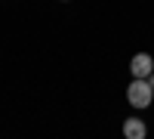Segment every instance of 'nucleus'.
<instances>
[{"mask_svg":"<svg viewBox=\"0 0 154 139\" xmlns=\"http://www.w3.org/2000/svg\"><path fill=\"white\" fill-rule=\"evenodd\" d=\"M126 102L133 108H148L154 102V87L148 84V77H133V84L126 87Z\"/></svg>","mask_w":154,"mask_h":139,"instance_id":"nucleus-1","label":"nucleus"},{"mask_svg":"<svg viewBox=\"0 0 154 139\" xmlns=\"http://www.w3.org/2000/svg\"><path fill=\"white\" fill-rule=\"evenodd\" d=\"M151 71H154V56L151 53H136L130 59V74L133 77H148Z\"/></svg>","mask_w":154,"mask_h":139,"instance_id":"nucleus-2","label":"nucleus"},{"mask_svg":"<svg viewBox=\"0 0 154 139\" xmlns=\"http://www.w3.org/2000/svg\"><path fill=\"white\" fill-rule=\"evenodd\" d=\"M123 136H126V139H145V136H148L145 121H142V118H126V121H123Z\"/></svg>","mask_w":154,"mask_h":139,"instance_id":"nucleus-3","label":"nucleus"},{"mask_svg":"<svg viewBox=\"0 0 154 139\" xmlns=\"http://www.w3.org/2000/svg\"><path fill=\"white\" fill-rule=\"evenodd\" d=\"M148 84H151V87H154V71H151V74H148Z\"/></svg>","mask_w":154,"mask_h":139,"instance_id":"nucleus-4","label":"nucleus"}]
</instances>
